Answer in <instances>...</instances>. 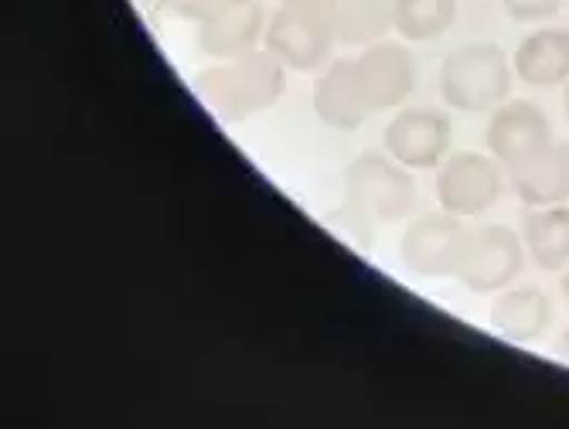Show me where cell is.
I'll use <instances>...</instances> for the list:
<instances>
[{
    "label": "cell",
    "instance_id": "1",
    "mask_svg": "<svg viewBox=\"0 0 569 429\" xmlns=\"http://www.w3.org/2000/svg\"><path fill=\"white\" fill-rule=\"evenodd\" d=\"M412 201H417V181L409 168L386 150H372L355 157L345 171V204L338 211V222L358 229L369 242L379 226L409 214Z\"/></svg>",
    "mask_w": 569,
    "mask_h": 429
},
{
    "label": "cell",
    "instance_id": "2",
    "mask_svg": "<svg viewBox=\"0 0 569 429\" xmlns=\"http://www.w3.org/2000/svg\"><path fill=\"white\" fill-rule=\"evenodd\" d=\"M287 69L267 48H252L246 56L226 59V66L204 69L194 79L204 106L226 123H239L252 113H263L283 96Z\"/></svg>",
    "mask_w": 569,
    "mask_h": 429
},
{
    "label": "cell",
    "instance_id": "3",
    "mask_svg": "<svg viewBox=\"0 0 569 429\" xmlns=\"http://www.w3.org/2000/svg\"><path fill=\"white\" fill-rule=\"evenodd\" d=\"M515 69L495 41L453 48L440 66V99L457 113H491L511 99Z\"/></svg>",
    "mask_w": 569,
    "mask_h": 429
},
{
    "label": "cell",
    "instance_id": "4",
    "mask_svg": "<svg viewBox=\"0 0 569 429\" xmlns=\"http://www.w3.org/2000/svg\"><path fill=\"white\" fill-rule=\"evenodd\" d=\"M526 259L529 252L522 232H515L508 226H478L468 229V242H463L453 280L471 293L495 297L511 283H519Z\"/></svg>",
    "mask_w": 569,
    "mask_h": 429
},
{
    "label": "cell",
    "instance_id": "5",
    "mask_svg": "<svg viewBox=\"0 0 569 429\" xmlns=\"http://www.w3.org/2000/svg\"><path fill=\"white\" fill-rule=\"evenodd\" d=\"M508 191V168L488 150H453L437 168V201L457 219H481Z\"/></svg>",
    "mask_w": 569,
    "mask_h": 429
},
{
    "label": "cell",
    "instance_id": "6",
    "mask_svg": "<svg viewBox=\"0 0 569 429\" xmlns=\"http://www.w3.org/2000/svg\"><path fill=\"white\" fill-rule=\"evenodd\" d=\"M386 153L409 171H437L453 153V123L433 106H402L382 133Z\"/></svg>",
    "mask_w": 569,
    "mask_h": 429
},
{
    "label": "cell",
    "instance_id": "7",
    "mask_svg": "<svg viewBox=\"0 0 569 429\" xmlns=\"http://www.w3.org/2000/svg\"><path fill=\"white\" fill-rule=\"evenodd\" d=\"M463 242H468V226H463V219L440 208V211L423 214V219L406 226V232L399 239V256L412 277H423V280L450 277L453 280Z\"/></svg>",
    "mask_w": 569,
    "mask_h": 429
},
{
    "label": "cell",
    "instance_id": "8",
    "mask_svg": "<svg viewBox=\"0 0 569 429\" xmlns=\"http://www.w3.org/2000/svg\"><path fill=\"white\" fill-rule=\"evenodd\" d=\"M331 24L321 11L280 8L263 31V48L287 72H315L331 56Z\"/></svg>",
    "mask_w": 569,
    "mask_h": 429
},
{
    "label": "cell",
    "instance_id": "9",
    "mask_svg": "<svg viewBox=\"0 0 569 429\" xmlns=\"http://www.w3.org/2000/svg\"><path fill=\"white\" fill-rule=\"evenodd\" d=\"M552 140V123L542 106H536L532 99H505L498 110L488 113L485 147L508 171L526 164L529 157L546 150Z\"/></svg>",
    "mask_w": 569,
    "mask_h": 429
},
{
    "label": "cell",
    "instance_id": "10",
    "mask_svg": "<svg viewBox=\"0 0 569 429\" xmlns=\"http://www.w3.org/2000/svg\"><path fill=\"white\" fill-rule=\"evenodd\" d=\"M267 14L260 0H216L201 11L198 48L212 59H236L263 41Z\"/></svg>",
    "mask_w": 569,
    "mask_h": 429
},
{
    "label": "cell",
    "instance_id": "11",
    "mask_svg": "<svg viewBox=\"0 0 569 429\" xmlns=\"http://www.w3.org/2000/svg\"><path fill=\"white\" fill-rule=\"evenodd\" d=\"M315 113L325 127L341 133L361 130L376 117L358 59H338L321 72V79L315 82Z\"/></svg>",
    "mask_w": 569,
    "mask_h": 429
},
{
    "label": "cell",
    "instance_id": "12",
    "mask_svg": "<svg viewBox=\"0 0 569 429\" xmlns=\"http://www.w3.org/2000/svg\"><path fill=\"white\" fill-rule=\"evenodd\" d=\"M361 79L372 96L376 113L402 110L417 89V59H412L409 41H372L358 56Z\"/></svg>",
    "mask_w": 569,
    "mask_h": 429
},
{
    "label": "cell",
    "instance_id": "13",
    "mask_svg": "<svg viewBox=\"0 0 569 429\" xmlns=\"http://www.w3.org/2000/svg\"><path fill=\"white\" fill-rule=\"evenodd\" d=\"M552 300L546 290L539 287H508L501 293H495L488 325L491 331H498L505 341L515 345H536L549 335L552 328Z\"/></svg>",
    "mask_w": 569,
    "mask_h": 429
},
{
    "label": "cell",
    "instance_id": "14",
    "mask_svg": "<svg viewBox=\"0 0 569 429\" xmlns=\"http://www.w3.org/2000/svg\"><path fill=\"white\" fill-rule=\"evenodd\" d=\"M508 188L526 208H546L569 201V143L552 140L526 164L508 171Z\"/></svg>",
    "mask_w": 569,
    "mask_h": 429
},
{
    "label": "cell",
    "instance_id": "15",
    "mask_svg": "<svg viewBox=\"0 0 569 429\" xmlns=\"http://www.w3.org/2000/svg\"><path fill=\"white\" fill-rule=\"evenodd\" d=\"M515 79L532 89H552L569 82V28H536L511 56Z\"/></svg>",
    "mask_w": 569,
    "mask_h": 429
},
{
    "label": "cell",
    "instance_id": "16",
    "mask_svg": "<svg viewBox=\"0 0 569 429\" xmlns=\"http://www.w3.org/2000/svg\"><path fill=\"white\" fill-rule=\"evenodd\" d=\"M522 242L529 262H536L546 273L569 270V204H546L529 208L522 219Z\"/></svg>",
    "mask_w": 569,
    "mask_h": 429
},
{
    "label": "cell",
    "instance_id": "17",
    "mask_svg": "<svg viewBox=\"0 0 569 429\" xmlns=\"http://www.w3.org/2000/svg\"><path fill=\"white\" fill-rule=\"evenodd\" d=\"M325 18L335 41L372 44L392 31V0H331Z\"/></svg>",
    "mask_w": 569,
    "mask_h": 429
},
{
    "label": "cell",
    "instance_id": "18",
    "mask_svg": "<svg viewBox=\"0 0 569 429\" xmlns=\"http://www.w3.org/2000/svg\"><path fill=\"white\" fill-rule=\"evenodd\" d=\"M457 21V0H392V31L409 41L423 44L447 34Z\"/></svg>",
    "mask_w": 569,
    "mask_h": 429
},
{
    "label": "cell",
    "instance_id": "19",
    "mask_svg": "<svg viewBox=\"0 0 569 429\" xmlns=\"http://www.w3.org/2000/svg\"><path fill=\"white\" fill-rule=\"evenodd\" d=\"M501 8L519 24H546L559 14L562 0H501Z\"/></svg>",
    "mask_w": 569,
    "mask_h": 429
},
{
    "label": "cell",
    "instance_id": "20",
    "mask_svg": "<svg viewBox=\"0 0 569 429\" xmlns=\"http://www.w3.org/2000/svg\"><path fill=\"white\" fill-rule=\"evenodd\" d=\"M280 4L283 8H303V11H328V4H331V0H280Z\"/></svg>",
    "mask_w": 569,
    "mask_h": 429
},
{
    "label": "cell",
    "instance_id": "21",
    "mask_svg": "<svg viewBox=\"0 0 569 429\" xmlns=\"http://www.w3.org/2000/svg\"><path fill=\"white\" fill-rule=\"evenodd\" d=\"M556 355H559V358H562V361L569 365V328H566V331L559 335V341H556Z\"/></svg>",
    "mask_w": 569,
    "mask_h": 429
},
{
    "label": "cell",
    "instance_id": "22",
    "mask_svg": "<svg viewBox=\"0 0 569 429\" xmlns=\"http://www.w3.org/2000/svg\"><path fill=\"white\" fill-rule=\"evenodd\" d=\"M562 110H566V120H569V82H566V92H562Z\"/></svg>",
    "mask_w": 569,
    "mask_h": 429
},
{
    "label": "cell",
    "instance_id": "23",
    "mask_svg": "<svg viewBox=\"0 0 569 429\" xmlns=\"http://www.w3.org/2000/svg\"><path fill=\"white\" fill-rule=\"evenodd\" d=\"M562 297H566V303H569V270H566V277H562Z\"/></svg>",
    "mask_w": 569,
    "mask_h": 429
}]
</instances>
